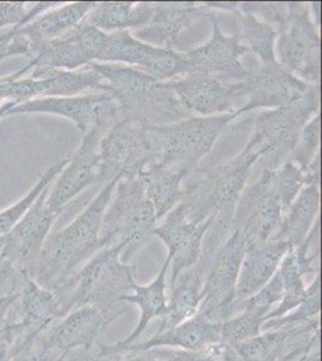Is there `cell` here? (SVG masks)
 <instances>
[{"instance_id": "obj_9", "label": "cell", "mask_w": 322, "mask_h": 361, "mask_svg": "<svg viewBox=\"0 0 322 361\" xmlns=\"http://www.w3.org/2000/svg\"><path fill=\"white\" fill-rule=\"evenodd\" d=\"M244 248V238L238 230H233L216 250L204 281L199 314L223 323L240 312L236 286Z\"/></svg>"}, {"instance_id": "obj_19", "label": "cell", "mask_w": 322, "mask_h": 361, "mask_svg": "<svg viewBox=\"0 0 322 361\" xmlns=\"http://www.w3.org/2000/svg\"><path fill=\"white\" fill-rule=\"evenodd\" d=\"M216 216L201 224L190 222L185 217L180 205L175 206L166 216L160 226H155L153 235L168 246V257L171 260V282L180 271L195 265L201 253L204 234L212 224Z\"/></svg>"}, {"instance_id": "obj_42", "label": "cell", "mask_w": 322, "mask_h": 361, "mask_svg": "<svg viewBox=\"0 0 322 361\" xmlns=\"http://www.w3.org/2000/svg\"><path fill=\"white\" fill-rule=\"evenodd\" d=\"M17 296H0V334L8 326L10 312Z\"/></svg>"}, {"instance_id": "obj_8", "label": "cell", "mask_w": 322, "mask_h": 361, "mask_svg": "<svg viewBox=\"0 0 322 361\" xmlns=\"http://www.w3.org/2000/svg\"><path fill=\"white\" fill-rule=\"evenodd\" d=\"M237 117V114L192 116L175 123L155 127L161 148L158 163L180 169L189 176L212 152L218 139Z\"/></svg>"}, {"instance_id": "obj_11", "label": "cell", "mask_w": 322, "mask_h": 361, "mask_svg": "<svg viewBox=\"0 0 322 361\" xmlns=\"http://www.w3.org/2000/svg\"><path fill=\"white\" fill-rule=\"evenodd\" d=\"M166 82L192 116L236 114L247 102L243 82H221L204 73L192 71Z\"/></svg>"}, {"instance_id": "obj_16", "label": "cell", "mask_w": 322, "mask_h": 361, "mask_svg": "<svg viewBox=\"0 0 322 361\" xmlns=\"http://www.w3.org/2000/svg\"><path fill=\"white\" fill-rule=\"evenodd\" d=\"M49 189V185L37 197V202L29 209L25 217L4 236V247L1 250V258L8 260V263L13 264L33 279L41 250L46 238L51 234V228L59 216L46 207L45 199Z\"/></svg>"}, {"instance_id": "obj_14", "label": "cell", "mask_w": 322, "mask_h": 361, "mask_svg": "<svg viewBox=\"0 0 322 361\" xmlns=\"http://www.w3.org/2000/svg\"><path fill=\"white\" fill-rule=\"evenodd\" d=\"M212 23V37L204 45L185 49L182 57L188 66V74L192 71L204 73L225 83H238L249 76V68L241 62V58L250 54L248 47L240 42L236 34L228 37L221 32L216 15H207Z\"/></svg>"}, {"instance_id": "obj_39", "label": "cell", "mask_w": 322, "mask_h": 361, "mask_svg": "<svg viewBox=\"0 0 322 361\" xmlns=\"http://www.w3.org/2000/svg\"><path fill=\"white\" fill-rule=\"evenodd\" d=\"M225 345H216L209 348L199 350V352H188V350H166L163 353L161 361H216L221 357Z\"/></svg>"}, {"instance_id": "obj_28", "label": "cell", "mask_w": 322, "mask_h": 361, "mask_svg": "<svg viewBox=\"0 0 322 361\" xmlns=\"http://www.w3.org/2000/svg\"><path fill=\"white\" fill-rule=\"evenodd\" d=\"M320 211V185H308L290 206L282 224L274 235V241H285L291 247H298L306 240Z\"/></svg>"}, {"instance_id": "obj_27", "label": "cell", "mask_w": 322, "mask_h": 361, "mask_svg": "<svg viewBox=\"0 0 322 361\" xmlns=\"http://www.w3.org/2000/svg\"><path fill=\"white\" fill-rule=\"evenodd\" d=\"M188 177L183 170L155 163L148 166L139 177L148 199L154 206L156 219L175 209L183 197V182Z\"/></svg>"}, {"instance_id": "obj_12", "label": "cell", "mask_w": 322, "mask_h": 361, "mask_svg": "<svg viewBox=\"0 0 322 361\" xmlns=\"http://www.w3.org/2000/svg\"><path fill=\"white\" fill-rule=\"evenodd\" d=\"M100 63L137 66V69L161 82L188 74V66L182 54L139 42L130 30L107 34Z\"/></svg>"}, {"instance_id": "obj_33", "label": "cell", "mask_w": 322, "mask_h": 361, "mask_svg": "<svg viewBox=\"0 0 322 361\" xmlns=\"http://www.w3.org/2000/svg\"><path fill=\"white\" fill-rule=\"evenodd\" d=\"M269 175L274 195L282 206L285 216L290 206L292 205L295 199L304 187L303 171L292 163L285 161L275 170H269Z\"/></svg>"}, {"instance_id": "obj_15", "label": "cell", "mask_w": 322, "mask_h": 361, "mask_svg": "<svg viewBox=\"0 0 322 361\" xmlns=\"http://www.w3.org/2000/svg\"><path fill=\"white\" fill-rule=\"evenodd\" d=\"M106 133L101 128L95 127L85 134L78 151L54 180V185L49 187L45 205L51 212L61 214L78 194L99 182L100 141Z\"/></svg>"}, {"instance_id": "obj_18", "label": "cell", "mask_w": 322, "mask_h": 361, "mask_svg": "<svg viewBox=\"0 0 322 361\" xmlns=\"http://www.w3.org/2000/svg\"><path fill=\"white\" fill-rule=\"evenodd\" d=\"M127 307L102 310L97 306H81L54 322L46 330L49 345L59 353L71 349L92 350L107 325L122 316Z\"/></svg>"}, {"instance_id": "obj_5", "label": "cell", "mask_w": 322, "mask_h": 361, "mask_svg": "<svg viewBox=\"0 0 322 361\" xmlns=\"http://www.w3.org/2000/svg\"><path fill=\"white\" fill-rule=\"evenodd\" d=\"M161 157L154 126L118 119L100 141L99 182L134 180Z\"/></svg>"}, {"instance_id": "obj_17", "label": "cell", "mask_w": 322, "mask_h": 361, "mask_svg": "<svg viewBox=\"0 0 322 361\" xmlns=\"http://www.w3.org/2000/svg\"><path fill=\"white\" fill-rule=\"evenodd\" d=\"M310 86L278 62L249 68L248 78L243 81L247 102L236 112L237 116L257 109L273 110L294 104L306 94Z\"/></svg>"}, {"instance_id": "obj_34", "label": "cell", "mask_w": 322, "mask_h": 361, "mask_svg": "<svg viewBox=\"0 0 322 361\" xmlns=\"http://www.w3.org/2000/svg\"><path fill=\"white\" fill-rule=\"evenodd\" d=\"M321 139V115L315 116L314 118L304 126L294 149L290 153L286 161H290L304 171L320 149Z\"/></svg>"}, {"instance_id": "obj_13", "label": "cell", "mask_w": 322, "mask_h": 361, "mask_svg": "<svg viewBox=\"0 0 322 361\" xmlns=\"http://www.w3.org/2000/svg\"><path fill=\"white\" fill-rule=\"evenodd\" d=\"M284 212L274 195L269 170L243 189L233 214V230H238L249 243H266L273 238L282 224ZM231 230V231H233Z\"/></svg>"}, {"instance_id": "obj_3", "label": "cell", "mask_w": 322, "mask_h": 361, "mask_svg": "<svg viewBox=\"0 0 322 361\" xmlns=\"http://www.w3.org/2000/svg\"><path fill=\"white\" fill-rule=\"evenodd\" d=\"M123 245L105 247L87 262L69 282L54 293L63 317L81 306L102 310L123 307V296L132 292V267L123 263Z\"/></svg>"}, {"instance_id": "obj_44", "label": "cell", "mask_w": 322, "mask_h": 361, "mask_svg": "<svg viewBox=\"0 0 322 361\" xmlns=\"http://www.w3.org/2000/svg\"><path fill=\"white\" fill-rule=\"evenodd\" d=\"M216 361H242L241 357L235 352V349L225 345L224 350L221 353V357Z\"/></svg>"}, {"instance_id": "obj_24", "label": "cell", "mask_w": 322, "mask_h": 361, "mask_svg": "<svg viewBox=\"0 0 322 361\" xmlns=\"http://www.w3.org/2000/svg\"><path fill=\"white\" fill-rule=\"evenodd\" d=\"M212 260L201 255L192 267L180 271L170 284L168 311L160 319L158 331L173 328L195 316L200 310L204 281Z\"/></svg>"}, {"instance_id": "obj_43", "label": "cell", "mask_w": 322, "mask_h": 361, "mask_svg": "<svg viewBox=\"0 0 322 361\" xmlns=\"http://www.w3.org/2000/svg\"><path fill=\"white\" fill-rule=\"evenodd\" d=\"M11 357H13L11 345L4 337L0 335V361H10Z\"/></svg>"}, {"instance_id": "obj_29", "label": "cell", "mask_w": 322, "mask_h": 361, "mask_svg": "<svg viewBox=\"0 0 322 361\" xmlns=\"http://www.w3.org/2000/svg\"><path fill=\"white\" fill-rule=\"evenodd\" d=\"M238 21V32L236 35L243 45L248 47L250 54H255L260 64L277 63L275 56V40L277 32L273 27L257 20L248 13H242L237 10L233 13Z\"/></svg>"}, {"instance_id": "obj_6", "label": "cell", "mask_w": 322, "mask_h": 361, "mask_svg": "<svg viewBox=\"0 0 322 361\" xmlns=\"http://www.w3.org/2000/svg\"><path fill=\"white\" fill-rule=\"evenodd\" d=\"M320 110V86H310L302 98L286 106L257 114L250 141L260 151L264 170L284 164L294 149L302 129Z\"/></svg>"}, {"instance_id": "obj_23", "label": "cell", "mask_w": 322, "mask_h": 361, "mask_svg": "<svg viewBox=\"0 0 322 361\" xmlns=\"http://www.w3.org/2000/svg\"><path fill=\"white\" fill-rule=\"evenodd\" d=\"M221 323L207 319L196 313L173 328L158 331L149 340L137 342L124 352H143L154 348H175L188 352H199L212 345H223Z\"/></svg>"}, {"instance_id": "obj_20", "label": "cell", "mask_w": 322, "mask_h": 361, "mask_svg": "<svg viewBox=\"0 0 322 361\" xmlns=\"http://www.w3.org/2000/svg\"><path fill=\"white\" fill-rule=\"evenodd\" d=\"M211 13L206 5L196 3H154V13L146 27L137 29L132 37L148 45L183 54L180 35L192 22Z\"/></svg>"}, {"instance_id": "obj_31", "label": "cell", "mask_w": 322, "mask_h": 361, "mask_svg": "<svg viewBox=\"0 0 322 361\" xmlns=\"http://www.w3.org/2000/svg\"><path fill=\"white\" fill-rule=\"evenodd\" d=\"M69 160L70 158H64L57 164L47 169L45 173L41 175L33 188L30 189L25 197L18 200L16 204H13V206L0 211V238L6 236L16 226L17 223L25 217V214L28 212L29 209L34 205V202H37V197H40L42 192L52 182H54L58 175L61 173V170L66 168V165L69 163Z\"/></svg>"}, {"instance_id": "obj_37", "label": "cell", "mask_w": 322, "mask_h": 361, "mask_svg": "<svg viewBox=\"0 0 322 361\" xmlns=\"http://www.w3.org/2000/svg\"><path fill=\"white\" fill-rule=\"evenodd\" d=\"M47 328V329H49ZM17 349L10 361H54L61 353L52 348L46 338V330Z\"/></svg>"}, {"instance_id": "obj_22", "label": "cell", "mask_w": 322, "mask_h": 361, "mask_svg": "<svg viewBox=\"0 0 322 361\" xmlns=\"http://www.w3.org/2000/svg\"><path fill=\"white\" fill-rule=\"evenodd\" d=\"M289 243L269 240L245 245L236 286V304L241 311L245 300L268 283L289 252Z\"/></svg>"}, {"instance_id": "obj_46", "label": "cell", "mask_w": 322, "mask_h": 361, "mask_svg": "<svg viewBox=\"0 0 322 361\" xmlns=\"http://www.w3.org/2000/svg\"><path fill=\"white\" fill-rule=\"evenodd\" d=\"M3 247H4V236H3V238H0V257H1V250H3Z\"/></svg>"}, {"instance_id": "obj_4", "label": "cell", "mask_w": 322, "mask_h": 361, "mask_svg": "<svg viewBox=\"0 0 322 361\" xmlns=\"http://www.w3.org/2000/svg\"><path fill=\"white\" fill-rule=\"evenodd\" d=\"M116 188L114 200L102 218L100 238L104 248L123 245L125 263L153 235L158 219L140 178L120 180Z\"/></svg>"}, {"instance_id": "obj_36", "label": "cell", "mask_w": 322, "mask_h": 361, "mask_svg": "<svg viewBox=\"0 0 322 361\" xmlns=\"http://www.w3.org/2000/svg\"><path fill=\"white\" fill-rule=\"evenodd\" d=\"M35 282L30 276L0 257V296H18Z\"/></svg>"}, {"instance_id": "obj_45", "label": "cell", "mask_w": 322, "mask_h": 361, "mask_svg": "<svg viewBox=\"0 0 322 361\" xmlns=\"http://www.w3.org/2000/svg\"><path fill=\"white\" fill-rule=\"evenodd\" d=\"M15 107V105L13 104H6V105H4V106L0 107V118H3V117H6V115H8V112L11 110V109H13Z\"/></svg>"}, {"instance_id": "obj_38", "label": "cell", "mask_w": 322, "mask_h": 361, "mask_svg": "<svg viewBox=\"0 0 322 361\" xmlns=\"http://www.w3.org/2000/svg\"><path fill=\"white\" fill-rule=\"evenodd\" d=\"M32 57L30 45L25 37L16 33V29L10 28L0 33V62L13 56Z\"/></svg>"}, {"instance_id": "obj_30", "label": "cell", "mask_w": 322, "mask_h": 361, "mask_svg": "<svg viewBox=\"0 0 322 361\" xmlns=\"http://www.w3.org/2000/svg\"><path fill=\"white\" fill-rule=\"evenodd\" d=\"M268 313L265 310L245 300L242 310L235 316L221 323V343L235 347L262 333V325Z\"/></svg>"}, {"instance_id": "obj_10", "label": "cell", "mask_w": 322, "mask_h": 361, "mask_svg": "<svg viewBox=\"0 0 322 361\" xmlns=\"http://www.w3.org/2000/svg\"><path fill=\"white\" fill-rule=\"evenodd\" d=\"M37 114L68 118L74 122L83 134L95 127L109 132L118 121L117 103L109 93L34 99L11 109L6 117Z\"/></svg>"}, {"instance_id": "obj_35", "label": "cell", "mask_w": 322, "mask_h": 361, "mask_svg": "<svg viewBox=\"0 0 322 361\" xmlns=\"http://www.w3.org/2000/svg\"><path fill=\"white\" fill-rule=\"evenodd\" d=\"M61 3L41 1V3H25V1H0V30L10 27H23L46 10L52 8Z\"/></svg>"}, {"instance_id": "obj_21", "label": "cell", "mask_w": 322, "mask_h": 361, "mask_svg": "<svg viewBox=\"0 0 322 361\" xmlns=\"http://www.w3.org/2000/svg\"><path fill=\"white\" fill-rule=\"evenodd\" d=\"M170 263L171 260L168 257L159 274L151 283L147 286H140L134 282L132 292L123 296L120 300L123 304L136 305L140 308L139 323L136 324L129 336L114 345L97 342L95 345H98L99 349V353L97 355L99 357H114L123 353L128 347L139 342L143 333L147 330L148 325L151 324V320L156 318L161 319L165 316V313L168 311V299L166 275H168Z\"/></svg>"}, {"instance_id": "obj_1", "label": "cell", "mask_w": 322, "mask_h": 361, "mask_svg": "<svg viewBox=\"0 0 322 361\" xmlns=\"http://www.w3.org/2000/svg\"><path fill=\"white\" fill-rule=\"evenodd\" d=\"M120 180L114 178L106 183L74 222L47 236L34 275L39 287L49 292H58L104 248L100 238L102 218Z\"/></svg>"}, {"instance_id": "obj_41", "label": "cell", "mask_w": 322, "mask_h": 361, "mask_svg": "<svg viewBox=\"0 0 322 361\" xmlns=\"http://www.w3.org/2000/svg\"><path fill=\"white\" fill-rule=\"evenodd\" d=\"M54 361H106V357H99L86 349L66 350Z\"/></svg>"}, {"instance_id": "obj_25", "label": "cell", "mask_w": 322, "mask_h": 361, "mask_svg": "<svg viewBox=\"0 0 322 361\" xmlns=\"http://www.w3.org/2000/svg\"><path fill=\"white\" fill-rule=\"evenodd\" d=\"M95 5L97 1H75L54 6L23 27H16V33L28 40L33 58L42 46L66 35L81 23Z\"/></svg>"}, {"instance_id": "obj_40", "label": "cell", "mask_w": 322, "mask_h": 361, "mask_svg": "<svg viewBox=\"0 0 322 361\" xmlns=\"http://www.w3.org/2000/svg\"><path fill=\"white\" fill-rule=\"evenodd\" d=\"M165 349L154 348L149 350H143V352H129L125 357H106V361H161Z\"/></svg>"}, {"instance_id": "obj_32", "label": "cell", "mask_w": 322, "mask_h": 361, "mask_svg": "<svg viewBox=\"0 0 322 361\" xmlns=\"http://www.w3.org/2000/svg\"><path fill=\"white\" fill-rule=\"evenodd\" d=\"M321 313V274H315V279L309 287H306V298L299 306L285 316L275 319L266 320L262 325V331L271 329L292 326V325L306 324L313 320L318 319Z\"/></svg>"}, {"instance_id": "obj_26", "label": "cell", "mask_w": 322, "mask_h": 361, "mask_svg": "<svg viewBox=\"0 0 322 361\" xmlns=\"http://www.w3.org/2000/svg\"><path fill=\"white\" fill-rule=\"evenodd\" d=\"M154 13V3L149 1H102L85 17L83 21L105 33L143 28Z\"/></svg>"}, {"instance_id": "obj_7", "label": "cell", "mask_w": 322, "mask_h": 361, "mask_svg": "<svg viewBox=\"0 0 322 361\" xmlns=\"http://www.w3.org/2000/svg\"><path fill=\"white\" fill-rule=\"evenodd\" d=\"M273 28L277 32L278 63L308 85L320 86L321 39L311 20L310 5L285 3Z\"/></svg>"}, {"instance_id": "obj_2", "label": "cell", "mask_w": 322, "mask_h": 361, "mask_svg": "<svg viewBox=\"0 0 322 361\" xmlns=\"http://www.w3.org/2000/svg\"><path fill=\"white\" fill-rule=\"evenodd\" d=\"M90 69L97 71L109 86L118 107V119L163 127L189 118L168 82H161L142 70L117 63H93Z\"/></svg>"}]
</instances>
